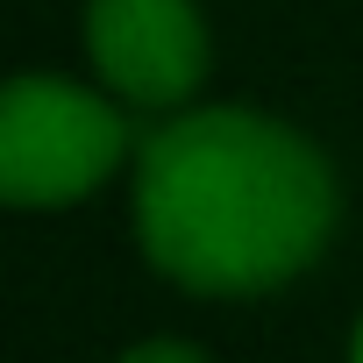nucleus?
Here are the masks:
<instances>
[{
	"mask_svg": "<svg viewBox=\"0 0 363 363\" xmlns=\"http://www.w3.org/2000/svg\"><path fill=\"white\" fill-rule=\"evenodd\" d=\"M135 221L157 271L193 292H264L306 271L335 228L320 150L264 114L207 107L150 135Z\"/></svg>",
	"mask_w": 363,
	"mask_h": 363,
	"instance_id": "f257e3e1",
	"label": "nucleus"
},
{
	"mask_svg": "<svg viewBox=\"0 0 363 363\" xmlns=\"http://www.w3.org/2000/svg\"><path fill=\"white\" fill-rule=\"evenodd\" d=\"M121 157V121L107 100L65 79H15L0 107V193L15 207H57L93 193Z\"/></svg>",
	"mask_w": 363,
	"mask_h": 363,
	"instance_id": "f03ea898",
	"label": "nucleus"
},
{
	"mask_svg": "<svg viewBox=\"0 0 363 363\" xmlns=\"http://www.w3.org/2000/svg\"><path fill=\"white\" fill-rule=\"evenodd\" d=\"M86 43L100 79L135 107H171L207 79V29L193 0H93Z\"/></svg>",
	"mask_w": 363,
	"mask_h": 363,
	"instance_id": "7ed1b4c3",
	"label": "nucleus"
},
{
	"mask_svg": "<svg viewBox=\"0 0 363 363\" xmlns=\"http://www.w3.org/2000/svg\"><path fill=\"white\" fill-rule=\"evenodd\" d=\"M121 363H207L193 342H143V349H128Z\"/></svg>",
	"mask_w": 363,
	"mask_h": 363,
	"instance_id": "20e7f679",
	"label": "nucleus"
},
{
	"mask_svg": "<svg viewBox=\"0 0 363 363\" xmlns=\"http://www.w3.org/2000/svg\"><path fill=\"white\" fill-rule=\"evenodd\" d=\"M356 363H363V335H356Z\"/></svg>",
	"mask_w": 363,
	"mask_h": 363,
	"instance_id": "39448f33",
	"label": "nucleus"
}]
</instances>
